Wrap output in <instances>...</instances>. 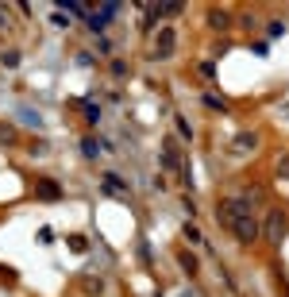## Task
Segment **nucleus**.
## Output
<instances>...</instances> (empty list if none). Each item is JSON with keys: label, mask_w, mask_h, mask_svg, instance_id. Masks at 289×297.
I'll list each match as a JSON object with an SVG mask.
<instances>
[{"label": "nucleus", "mask_w": 289, "mask_h": 297, "mask_svg": "<svg viewBox=\"0 0 289 297\" xmlns=\"http://www.w3.org/2000/svg\"><path fill=\"white\" fill-rule=\"evenodd\" d=\"M208 23H212L216 31H224L228 27V12H224V8H212V12H208Z\"/></svg>", "instance_id": "12"}, {"label": "nucleus", "mask_w": 289, "mask_h": 297, "mask_svg": "<svg viewBox=\"0 0 289 297\" xmlns=\"http://www.w3.org/2000/svg\"><path fill=\"white\" fill-rule=\"evenodd\" d=\"M85 247H89L85 236H70V251H85Z\"/></svg>", "instance_id": "21"}, {"label": "nucleus", "mask_w": 289, "mask_h": 297, "mask_svg": "<svg viewBox=\"0 0 289 297\" xmlns=\"http://www.w3.org/2000/svg\"><path fill=\"white\" fill-rule=\"evenodd\" d=\"M85 120H89V124H97V120H101V108H97V104H85Z\"/></svg>", "instance_id": "22"}, {"label": "nucleus", "mask_w": 289, "mask_h": 297, "mask_svg": "<svg viewBox=\"0 0 289 297\" xmlns=\"http://www.w3.org/2000/svg\"><path fill=\"white\" fill-rule=\"evenodd\" d=\"M278 178H289V154H282V158H278Z\"/></svg>", "instance_id": "23"}, {"label": "nucleus", "mask_w": 289, "mask_h": 297, "mask_svg": "<svg viewBox=\"0 0 289 297\" xmlns=\"http://www.w3.org/2000/svg\"><path fill=\"white\" fill-rule=\"evenodd\" d=\"M0 23H8V8L4 4H0Z\"/></svg>", "instance_id": "29"}, {"label": "nucleus", "mask_w": 289, "mask_h": 297, "mask_svg": "<svg viewBox=\"0 0 289 297\" xmlns=\"http://www.w3.org/2000/svg\"><path fill=\"white\" fill-rule=\"evenodd\" d=\"M185 239L189 243H201V228L197 224H185Z\"/></svg>", "instance_id": "20"}, {"label": "nucleus", "mask_w": 289, "mask_h": 297, "mask_svg": "<svg viewBox=\"0 0 289 297\" xmlns=\"http://www.w3.org/2000/svg\"><path fill=\"white\" fill-rule=\"evenodd\" d=\"M247 208H251V201H247V197H228V201L220 205V220H224V224L243 220V216H247Z\"/></svg>", "instance_id": "1"}, {"label": "nucleus", "mask_w": 289, "mask_h": 297, "mask_svg": "<svg viewBox=\"0 0 289 297\" xmlns=\"http://www.w3.org/2000/svg\"><path fill=\"white\" fill-rule=\"evenodd\" d=\"M81 290H85V294H93V297H97V294H101V290H104V282H101V278H85V282H81Z\"/></svg>", "instance_id": "17"}, {"label": "nucleus", "mask_w": 289, "mask_h": 297, "mask_svg": "<svg viewBox=\"0 0 289 297\" xmlns=\"http://www.w3.org/2000/svg\"><path fill=\"white\" fill-rule=\"evenodd\" d=\"M201 77L204 81H216V66L212 62H201Z\"/></svg>", "instance_id": "19"}, {"label": "nucleus", "mask_w": 289, "mask_h": 297, "mask_svg": "<svg viewBox=\"0 0 289 297\" xmlns=\"http://www.w3.org/2000/svg\"><path fill=\"white\" fill-rule=\"evenodd\" d=\"M112 77H128V62H112Z\"/></svg>", "instance_id": "25"}, {"label": "nucleus", "mask_w": 289, "mask_h": 297, "mask_svg": "<svg viewBox=\"0 0 289 297\" xmlns=\"http://www.w3.org/2000/svg\"><path fill=\"white\" fill-rule=\"evenodd\" d=\"M231 232H235L239 243H251V239L259 236V224L251 220V216H243V220H231Z\"/></svg>", "instance_id": "5"}, {"label": "nucleus", "mask_w": 289, "mask_h": 297, "mask_svg": "<svg viewBox=\"0 0 289 297\" xmlns=\"http://www.w3.org/2000/svg\"><path fill=\"white\" fill-rule=\"evenodd\" d=\"M177 263H181V270H185V274H197V267H201L193 251H181V255H177Z\"/></svg>", "instance_id": "10"}, {"label": "nucleus", "mask_w": 289, "mask_h": 297, "mask_svg": "<svg viewBox=\"0 0 289 297\" xmlns=\"http://www.w3.org/2000/svg\"><path fill=\"white\" fill-rule=\"evenodd\" d=\"M286 228H289V220H286V212H270V216H266V224H262V232H266V236L274 239H282L286 236Z\"/></svg>", "instance_id": "2"}, {"label": "nucleus", "mask_w": 289, "mask_h": 297, "mask_svg": "<svg viewBox=\"0 0 289 297\" xmlns=\"http://www.w3.org/2000/svg\"><path fill=\"white\" fill-rule=\"evenodd\" d=\"M85 23H89L93 31H104V27H108V15H104V12H93V8H89V12H85Z\"/></svg>", "instance_id": "8"}, {"label": "nucleus", "mask_w": 289, "mask_h": 297, "mask_svg": "<svg viewBox=\"0 0 289 297\" xmlns=\"http://www.w3.org/2000/svg\"><path fill=\"white\" fill-rule=\"evenodd\" d=\"M201 101H204V108H212V112H228V101H224V97H216V93H204Z\"/></svg>", "instance_id": "9"}, {"label": "nucleus", "mask_w": 289, "mask_h": 297, "mask_svg": "<svg viewBox=\"0 0 289 297\" xmlns=\"http://www.w3.org/2000/svg\"><path fill=\"white\" fill-rule=\"evenodd\" d=\"M35 197L46 201V205H50V201H62V185L50 181V178H39V181H35Z\"/></svg>", "instance_id": "3"}, {"label": "nucleus", "mask_w": 289, "mask_h": 297, "mask_svg": "<svg viewBox=\"0 0 289 297\" xmlns=\"http://www.w3.org/2000/svg\"><path fill=\"white\" fill-rule=\"evenodd\" d=\"M266 31H270L274 39H282V35H286V23H278V19H274V23H270V27H266Z\"/></svg>", "instance_id": "28"}, {"label": "nucleus", "mask_w": 289, "mask_h": 297, "mask_svg": "<svg viewBox=\"0 0 289 297\" xmlns=\"http://www.w3.org/2000/svg\"><path fill=\"white\" fill-rule=\"evenodd\" d=\"M173 46H177V35H173V27H162V31H158V39H154V54H158V58H170Z\"/></svg>", "instance_id": "4"}, {"label": "nucleus", "mask_w": 289, "mask_h": 297, "mask_svg": "<svg viewBox=\"0 0 289 297\" xmlns=\"http://www.w3.org/2000/svg\"><path fill=\"white\" fill-rule=\"evenodd\" d=\"M97 12H104V15H108V19H112L116 12H124V4H120V0H108V4H101Z\"/></svg>", "instance_id": "18"}, {"label": "nucleus", "mask_w": 289, "mask_h": 297, "mask_svg": "<svg viewBox=\"0 0 289 297\" xmlns=\"http://www.w3.org/2000/svg\"><path fill=\"white\" fill-rule=\"evenodd\" d=\"M104 193H116V197H128V181L124 178H116V174H104Z\"/></svg>", "instance_id": "6"}, {"label": "nucleus", "mask_w": 289, "mask_h": 297, "mask_svg": "<svg viewBox=\"0 0 289 297\" xmlns=\"http://www.w3.org/2000/svg\"><path fill=\"white\" fill-rule=\"evenodd\" d=\"M81 154H85V158H97V154H101V143H97L93 135H85V139H81Z\"/></svg>", "instance_id": "11"}, {"label": "nucleus", "mask_w": 289, "mask_h": 297, "mask_svg": "<svg viewBox=\"0 0 289 297\" xmlns=\"http://www.w3.org/2000/svg\"><path fill=\"white\" fill-rule=\"evenodd\" d=\"M173 128H177V135H181L185 143H189V139H193V128H189V124H185V116H177V120H173Z\"/></svg>", "instance_id": "15"}, {"label": "nucleus", "mask_w": 289, "mask_h": 297, "mask_svg": "<svg viewBox=\"0 0 289 297\" xmlns=\"http://www.w3.org/2000/svg\"><path fill=\"white\" fill-rule=\"evenodd\" d=\"M0 62H4V66H19V50H8V54H4Z\"/></svg>", "instance_id": "27"}, {"label": "nucleus", "mask_w": 289, "mask_h": 297, "mask_svg": "<svg viewBox=\"0 0 289 297\" xmlns=\"http://www.w3.org/2000/svg\"><path fill=\"white\" fill-rule=\"evenodd\" d=\"M0 143H4V147H12V143H15V128H12V124H0Z\"/></svg>", "instance_id": "14"}, {"label": "nucleus", "mask_w": 289, "mask_h": 297, "mask_svg": "<svg viewBox=\"0 0 289 297\" xmlns=\"http://www.w3.org/2000/svg\"><path fill=\"white\" fill-rule=\"evenodd\" d=\"M251 50H255L259 58H266V54H270V43H251Z\"/></svg>", "instance_id": "26"}, {"label": "nucleus", "mask_w": 289, "mask_h": 297, "mask_svg": "<svg viewBox=\"0 0 289 297\" xmlns=\"http://www.w3.org/2000/svg\"><path fill=\"white\" fill-rule=\"evenodd\" d=\"M19 120L31 124V128H43V116H39V112H31V108H19Z\"/></svg>", "instance_id": "13"}, {"label": "nucleus", "mask_w": 289, "mask_h": 297, "mask_svg": "<svg viewBox=\"0 0 289 297\" xmlns=\"http://www.w3.org/2000/svg\"><path fill=\"white\" fill-rule=\"evenodd\" d=\"M235 150H255L259 147V135L255 132H243V135H235V143H231Z\"/></svg>", "instance_id": "7"}, {"label": "nucleus", "mask_w": 289, "mask_h": 297, "mask_svg": "<svg viewBox=\"0 0 289 297\" xmlns=\"http://www.w3.org/2000/svg\"><path fill=\"white\" fill-rule=\"evenodd\" d=\"M50 23H54V27H70V15H62V12H54V15H50Z\"/></svg>", "instance_id": "24"}, {"label": "nucleus", "mask_w": 289, "mask_h": 297, "mask_svg": "<svg viewBox=\"0 0 289 297\" xmlns=\"http://www.w3.org/2000/svg\"><path fill=\"white\" fill-rule=\"evenodd\" d=\"M185 8V4H177V0H166V4H158V15H177Z\"/></svg>", "instance_id": "16"}]
</instances>
